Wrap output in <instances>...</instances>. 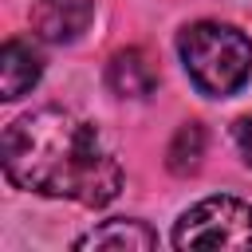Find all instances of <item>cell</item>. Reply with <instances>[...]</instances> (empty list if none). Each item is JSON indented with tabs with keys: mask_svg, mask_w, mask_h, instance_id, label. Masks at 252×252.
I'll list each match as a JSON object with an SVG mask.
<instances>
[{
	"mask_svg": "<svg viewBox=\"0 0 252 252\" xmlns=\"http://www.w3.org/2000/svg\"><path fill=\"white\" fill-rule=\"evenodd\" d=\"M0 158L8 181L39 197H67L102 209L122 189V165L102 146L98 130L59 106L16 118L4 130Z\"/></svg>",
	"mask_w": 252,
	"mask_h": 252,
	"instance_id": "obj_1",
	"label": "cell"
},
{
	"mask_svg": "<svg viewBox=\"0 0 252 252\" xmlns=\"http://www.w3.org/2000/svg\"><path fill=\"white\" fill-rule=\"evenodd\" d=\"M189 83L209 98H228L252 79V39L220 20L189 24L177 35Z\"/></svg>",
	"mask_w": 252,
	"mask_h": 252,
	"instance_id": "obj_2",
	"label": "cell"
},
{
	"mask_svg": "<svg viewBox=\"0 0 252 252\" xmlns=\"http://www.w3.org/2000/svg\"><path fill=\"white\" fill-rule=\"evenodd\" d=\"M177 248H252V205L240 197H205L181 213Z\"/></svg>",
	"mask_w": 252,
	"mask_h": 252,
	"instance_id": "obj_3",
	"label": "cell"
},
{
	"mask_svg": "<svg viewBox=\"0 0 252 252\" xmlns=\"http://www.w3.org/2000/svg\"><path fill=\"white\" fill-rule=\"evenodd\" d=\"M43 75V59L32 47V39H8L0 51V98L16 102L24 98Z\"/></svg>",
	"mask_w": 252,
	"mask_h": 252,
	"instance_id": "obj_4",
	"label": "cell"
},
{
	"mask_svg": "<svg viewBox=\"0 0 252 252\" xmlns=\"http://www.w3.org/2000/svg\"><path fill=\"white\" fill-rule=\"evenodd\" d=\"M106 83H110V91L118 98H146L158 87V67H154V59L142 47H126V51H118L110 59Z\"/></svg>",
	"mask_w": 252,
	"mask_h": 252,
	"instance_id": "obj_5",
	"label": "cell"
},
{
	"mask_svg": "<svg viewBox=\"0 0 252 252\" xmlns=\"http://www.w3.org/2000/svg\"><path fill=\"white\" fill-rule=\"evenodd\" d=\"M91 16H94L91 0H43L35 12V28L51 43H71L87 32Z\"/></svg>",
	"mask_w": 252,
	"mask_h": 252,
	"instance_id": "obj_6",
	"label": "cell"
},
{
	"mask_svg": "<svg viewBox=\"0 0 252 252\" xmlns=\"http://www.w3.org/2000/svg\"><path fill=\"white\" fill-rule=\"evenodd\" d=\"M158 244V232L134 217H118V220H102L98 228L83 232L75 240V248H154Z\"/></svg>",
	"mask_w": 252,
	"mask_h": 252,
	"instance_id": "obj_7",
	"label": "cell"
},
{
	"mask_svg": "<svg viewBox=\"0 0 252 252\" xmlns=\"http://www.w3.org/2000/svg\"><path fill=\"white\" fill-rule=\"evenodd\" d=\"M201 158H205V130H201V122H185L169 142V169L177 177L197 173Z\"/></svg>",
	"mask_w": 252,
	"mask_h": 252,
	"instance_id": "obj_8",
	"label": "cell"
},
{
	"mask_svg": "<svg viewBox=\"0 0 252 252\" xmlns=\"http://www.w3.org/2000/svg\"><path fill=\"white\" fill-rule=\"evenodd\" d=\"M232 142H236V150H240L244 165L252 169V114L236 118V126H232Z\"/></svg>",
	"mask_w": 252,
	"mask_h": 252,
	"instance_id": "obj_9",
	"label": "cell"
}]
</instances>
